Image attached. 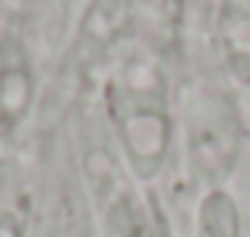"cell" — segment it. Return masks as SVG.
<instances>
[{"instance_id":"1","label":"cell","mask_w":250,"mask_h":237,"mask_svg":"<svg viewBox=\"0 0 250 237\" xmlns=\"http://www.w3.org/2000/svg\"><path fill=\"white\" fill-rule=\"evenodd\" d=\"M111 117L130 171L140 180H155L168 161L174 123L168 114L165 79L149 57H133L111 85Z\"/></svg>"},{"instance_id":"2","label":"cell","mask_w":250,"mask_h":237,"mask_svg":"<svg viewBox=\"0 0 250 237\" xmlns=\"http://www.w3.org/2000/svg\"><path fill=\"white\" fill-rule=\"evenodd\" d=\"M190 168L200 174V180L209 183V190L219 187L222 177L231 171L238 155V136L231 130V114L225 108L206 104V111L193 114L190 120Z\"/></svg>"},{"instance_id":"3","label":"cell","mask_w":250,"mask_h":237,"mask_svg":"<svg viewBox=\"0 0 250 237\" xmlns=\"http://www.w3.org/2000/svg\"><path fill=\"white\" fill-rule=\"evenodd\" d=\"M32 92H35V79H32V63L25 51L16 41H10L0 51V123L3 127H16L32 108Z\"/></svg>"},{"instance_id":"4","label":"cell","mask_w":250,"mask_h":237,"mask_svg":"<svg viewBox=\"0 0 250 237\" xmlns=\"http://www.w3.org/2000/svg\"><path fill=\"white\" fill-rule=\"evenodd\" d=\"M196 237H241V209L222 187L203 193L196 206Z\"/></svg>"},{"instance_id":"5","label":"cell","mask_w":250,"mask_h":237,"mask_svg":"<svg viewBox=\"0 0 250 237\" xmlns=\"http://www.w3.org/2000/svg\"><path fill=\"white\" fill-rule=\"evenodd\" d=\"M133 19V0H92L83 16V35L98 48L114 44Z\"/></svg>"},{"instance_id":"6","label":"cell","mask_w":250,"mask_h":237,"mask_svg":"<svg viewBox=\"0 0 250 237\" xmlns=\"http://www.w3.org/2000/svg\"><path fill=\"white\" fill-rule=\"evenodd\" d=\"M0 237H25V225H22L16 209L0 206Z\"/></svg>"},{"instance_id":"7","label":"cell","mask_w":250,"mask_h":237,"mask_svg":"<svg viewBox=\"0 0 250 237\" xmlns=\"http://www.w3.org/2000/svg\"><path fill=\"white\" fill-rule=\"evenodd\" d=\"M6 174H10V171H6V164L0 161V199H3V190H6Z\"/></svg>"}]
</instances>
